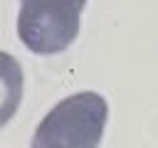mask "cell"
Wrapping results in <instances>:
<instances>
[{
    "mask_svg": "<svg viewBox=\"0 0 158 148\" xmlns=\"http://www.w3.org/2000/svg\"><path fill=\"white\" fill-rule=\"evenodd\" d=\"M86 0H20L17 35L35 54H59L79 35Z\"/></svg>",
    "mask_w": 158,
    "mask_h": 148,
    "instance_id": "7a4b0ae2",
    "label": "cell"
},
{
    "mask_svg": "<svg viewBox=\"0 0 158 148\" xmlns=\"http://www.w3.org/2000/svg\"><path fill=\"white\" fill-rule=\"evenodd\" d=\"M109 104L96 91H79L54 104L32 133V148H99Z\"/></svg>",
    "mask_w": 158,
    "mask_h": 148,
    "instance_id": "6da1fadb",
    "label": "cell"
},
{
    "mask_svg": "<svg viewBox=\"0 0 158 148\" xmlns=\"http://www.w3.org/2000/svg\"><path fill=\"white\" fill-rule=\"evenodd\" d=\"M25 89V74L20 62L0 49V128L17 113Z\"/></svg>",
    "mask_w": 158,
    "mask_h": 148,
    "instance_id": "3957f363",
    "label": "cell"
}]
</instances>
